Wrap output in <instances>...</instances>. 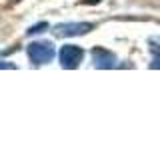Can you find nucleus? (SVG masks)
Wrapping results in <instances>:
<instances>
[{
    "mask_svg": "<svg viewBox=\"0 0 160 150\" xmlns=\"http://www.w3.org/2000/svg\"><path fill=\"white\" fill-rule=\"evenodd\" d=\"M26 54H28V60L34 66H44V64H50L54 60L56 48H54V44L48 42V40H38V42L28 44Z\"/></svg>",
    "mask_w": 160,
    "mask_h": 150,
    "instance_id": "obj_1",
    "label": "nucleus"
},
{
    "mask_svg": "<svg viewBox=\"0 0 160 150\" xmlns=\"http://www.w3.org/2000/svg\"><path fill=\"white\" fill-rule=\"evenodd\" d=\"M44 28H48V24L46 22H40V24H36V26H32L28 30V34H36V32H44Z\"/></svg>",
    "mask_w": 160,
    "mask_h": 150,
    "instance_id": "obj_6",
    "label": "nucleus"
},
{
    "mask_svg": "<svg viewBox=\"0 0 160 150\" xmlns=\"http://www.w3.org/2000/svg\"><path fill=\"white\" fill-rule=\"evenodd\" d=\"M148 50H150V56H152L150 68H160V36H154L148 40Z\"/></svg>",
    "mask_w": 160,
    "mask_h": 150,
    "instance_id": "obj_5",
    "label": "nucleus"
},
{
    "mask_svg": "<svg viewBox=\"0 0 160 150\" xmlns=\"http://www.w3.org/2000/svg\"><path fill=\"white\" fill-rule=\"evenodd\" d=\"M96 24L94 22H64L56 24L52 28V34L58 38H66V36H84V34L92 32Z\"/></svg>",
    "mask_w": 160,
    "mask_h": 150,
    "instance_id": "obj_2",
    "label": "nucleus"
},
{
    "mask_svg": "<svg viewBox=\"0 0 160 150\" xmlns=\"http://www.w3.org/2000/svg\"><path fill=\"white\" fill-rule=\"evenodd\" d=\"M58 60H60V66L62 68H68V70H74L82 64L84 60V50L78 46V44H66V46L60 48L58 52Z\"/></svg>",
    "mask_w": 160,
    "mask_h": 150,
    "instance_id": "obj_3",
    "label": "nucleus"
},
{
    "mask_svg": "<svg viewBox=\"0 0 160 150\" xmlns=\"http://www.w3.org/2000/svg\"><path fill=\"white\" fill-rule=\"evenodd\" d=\"M116 62H118V58H116V54L114 52H110V50L106 48H94L92 50V64H94V68H116Z\"/></svg>",
    "mask_w": 160,
    "mask_h": 150,
    "instance_id": "obj_4",
    "label": "nucleus"
}]
</instances>
